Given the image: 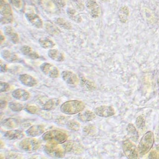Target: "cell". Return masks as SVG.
I'll return each instance as SVG.
<instances>
[{"label": "cell", "instance_id": "obj_22", "mask_svg": "<svg viewBox=\"0 0 159 159\" xmlns=\"http://www.w3.org/2000/svg\"><path fill=\"white\" fill-rule=\"evenodd\" d=\"M95 117L96 115L95 113L89 110H86L80 113L77 117L78 119L80 122L86 123L93 120L95 119Z\"/></svg>", "mask_w": 159, "mask_h": 159}, {"label": "cell", "instance_id": "obj_36", "mask_svg": "<svg viewBox=\"0 0 159 159\" xmlns=\"http://www.w3.org/2000/svg\"><path fill=\"white\" fill-rule=\"evenodd\" d=\"M25 110L26 112L28 113L34 115V114H37L39 111V109L38 107H36L35 106H31V105H28L25 107Z\"/></svg>", "mask_w": 159, "mask_h": 159}, {"label": "cell", "instance_id": "obj_27", "mask_svg": "<svg viewBox=\"0 0 159 159\" xmlns=\"http://www.w3.org/2000/svg\"><path fill=\"white\" fill-rule=\"evenodd\" d=\"M38 42L40 46L43 49H51L53 48L56 45L54 42L47 37L41 38Z\"/></svg>", "mask_w": 159, "mask_h": 159}, {"label": "cell", "instance_id": "obj_43", "mask_svg": "<svg viewBox=\"0 0 159 159\" xmlns=\"http://www.w3.org/2000/svg\"><path fill=\"white\" fill-rule=\"evenodd\" d=\"M4 41H5V36H4V35L2 34V31H1V34H0V41H1V43H2Z\"/></svg>", "mask_w": 159, "mask_h": 159}, {"label": "cell", "instance_id": "obj_38", "mask_svg": "<svg viewBox=\"0 0 159 159\" xmlns=\"http://www.w3.org/2000/svg\"><path fill=\"white\" fill-rule=\"evenodd\" d=\"M10 89V85L6 82H0V92L4 93L8 91Z\"/></svg>", "mask_w": 159, "mask_h": 159}, {"label": "cell", "instance_id": "obj_45", "mask_svg": "<svg viewBox=\"0 0 159 159\" xmlns=\"http://www.w3.org/2000/svg\"><path fill=\"white\" fill-rule=\"evenodd\" d=\"M102 1H103V2H107V1H108L109 0H101Z\"/></svg>", "mask_w": 159, "mask_h": 159}, {"label": "cell", "instance_id": "obj_21", "mask_svg": "<svg viewBox=\"0 0 159 159\" xmlns=\"http://www.w3.org/2000/svg\"><path fill=\"white\" fill-rule=\"evenodd\" d=\"M48 56L51 60L57 62H62L65 60V58L62 52L54 48H51L48 50Z\"/></svg>", "mask_w": 159, "mask_h": 159}, {"label": "cell", "instance_id": "obj_31", "mask_svg": "<svg viewBox=\"0 0 159 159\" xmlns=\"http://www.w3.org/2000/svg\"><path fill=\"white\" fill-rule=\"evenodd\" d=\"M2 126L4 128H6L8 129H13L17 126L18 122L16 119L13 118H9L5 119L2 123Z\"/></svg>", "mask_w": 159, "mask_h": 159}, {"label": "cell", "instance_id": "obj_10", "mask_svg": "<svg viewBox=\"0 0 159 159\" xmlns=\"http://www.w3.org/2000/svg\"><path fill=\"white\" fill-rule=\"evenodd\" d=\"M85 6L93 19L98 18L100 15V7L96 0H86Z\"/></svg>", "mask_w": 159, "mask_h": 159}, {"label": "cell", "instance_id": "obj_14", "mask_svg": "<svg viewBox=\"0 0 159 159\" xmlns=\"http://www.w3.org/2000/svg\"><path fill=\"white\" fill-rule=\"evenodd\" d=\"M1 56L6 61H7L8 63L23 62L22 59L19 58L16 54L8 50H4L2 51L1 52Z\"/></svg>", "mask_w": 159, "mask_h": 159}, {"label": "cell", "instance_id": "obj_1", "mask_svg": "<svg viewBox=\"0 0 159 159\" xmlns=\"http://www.w3.org/2000/svg\"><path fill=\"white\" fill-rule=\"evenodd\" d=\"M85 107V104L79 100H69L66 101L60 106V111L68 115H73L79 113Z\"/></svg>", "mask_w": 159, "mask_h": 159}, {"label": "cell", "instance_id": "obj_39", "mask_svg": "<svg viewBox=\"0 0 159 159\" xmlns=\"http://www.w3.org/2000/svg\"><path fill=\"white\" fill-rule=\"evenodd\" d=\"M8 70L7 66L6 63H2L1 61L0 62V71L1 73L7 72Z\"/></svg>", "mask_w": 159, "mask_h": 159}, {"label": "cell", "instance_id": "obj_6", "mask_svg": "<svg viewBox=\"0 0 159 159\" xmlns=\"http://www.w3.org/2000/svg\"><path fill=\"white\" fill-rule=\"evenodd\" d=\"M43 151L47 155L54 158H63L66 152L63 148L57 144L48 143L44 146Z\"/></svg>", "mask_w": 159, "mask_h": 159}, {"label": "cell", "instance_id": "obj_33", "mask_svg": "<svg viewBox=\"0 0 159 159\" xmlns=\"http://www.w3.org/2000/svg\"><path fill=\"white\" fill-rule=\"evenodd\" d=\"M67 128L69 130L72 131H78L80 128V123L75 120H70L66 124Z\"/></svg>", "mask_w": 159, "mask_h": 159}, {"label": "cell", "instance_id": "obj_29", "mask_svg": "<svg viewBox=\"0 0 159 159\" xmlns=\"http://www.w3.org/2000/svg\"><path fill=\"white\" fill-rule=\"evenodd\" d=\"M126 130L130 139L132 141L137 142L139 138V135L137 130L136 128L134 126V125L132 123H129L126 128Z\"/></svg>", "mask_w": 159, "mask_h": 159}, {"label": "cell", "instance_id": "obj_4", "mask_svg": "<svg viewBox=\"0 0 159 159\" xmlns=\"http://www.w3.org/2000/svg\"><path fill=\"white\" fill-rule=\"evenodd\" d=\"M0 19L2 25L11 24L13 21L11 7L4 0H0Z\"/></svg>", "mask_w": 159, "mask_h": 159}, {"label": "cell", "instance_id": "obj_46", "mask_svg": "<svg viewBox=\"0 0 159 159\" xmlns=\"http://www.w3.org/2000/svg\"><path fill=\"white\" fill-rule=\"evenodd\" d=\"M158 84H159V76H158Z\"/></svg>", "mask_w": 159, "mask_h": 159}, {"label": "cell", "instance_id": "obj_19", "mask_svg": "<svg viewBox=\"0 0 159 159\" xmlns=\"http://www.w3.org/2000/svg\"><path fill=\"white\" fill-rule=\"evenodd\" d=\"M25 135L22 130L13 129L8 130L4 134V137L8 140H19L24 137Z\"/></svg>", "mask_w": 159, "mask_h": 159}, {"label": "cell", "instance_id": "obj_41", "mask_svg": "<svg viewBox=\"0 0 159 159\" xmlns=\"http://www.w3.org/2000/svg\"><path fill=\"white\" fill-rule=\"evenodd\" d=\"M57 3L58 5L62 7H65L66 4H67V1L66 0H56Z\"/></svg>", "mask_w": 159, "mask_h": 159}, {"label": "cell", "instance_id": "obj_28", "mask_svg": "<svg viewBox=\"0 0 159 159\" xmlns=\"http://www.w3.org/2000/svg\"><path fill=\"white\" fill-rule=\"evenodd\" d=\"M54 23L61 29L65 30H70L72 29V25L71 23L65 18L58 17L54 20Z\"/></svg>", "mask_w": 159, "mask_h": 159}, {"label": "cell", "instance_id": "obj_30", "mask_svg": "<svg viewBox=\"0 0 159 159\" xmlns=\"http://www.w3.org/2000/svg\"><path fill=\"white\" fill-rule=\"evenodd\" d=\"M45 29L47 32L52 36H56L60 34V30L57 27L51 23H47L45 25Z\"/></svg>", "mask_w": 159, "mask_h": 159}, {"label": "cell", "instance_id": "obj_13", "mask_svg": "<svg viewBox=\"0 0 159 159\" xmlns=\"http://www.w3.org/2000/svg\"><path fill=\"white\" fill-rule=\"evenodd\" d=\"M61 78L66 84L70 85H76L79 82V79L76 74L69 70L63 71L61 73Z\"/></svg>", "mask_w": 159, "mask_h": 159}, {"label": "cell", "instance_id": "obj_32", "mask_svg": "<svg viewBox=\"0 0 159 159\" xmlns=\"http://www.w3.org/2000/svg\"><path fill=\"white\" fill-rule=\"evenodd\" d=\"M8 107L10 110L14 112H20L25 108L23 105L17 102L11 101L8 104Z\"/></svg>", "mask_w": 159, "mask_h": 159}, {"label": "cell", "instance_id": "obj_37", "mask_svg": "<svg viewBox=\"0 0 159 159\" xmlns=\"http://www.w3.org/2000/svg\"><path fill=\"white\" fill-rule=\"evenodd\" d=\"M71 1L74 3L76 7L79 11H82L84 10L85 6H84L83 0H71Z\"/></svg>", "mask_w": 159, "mask_h": 159}, {"label": "cell", "instance_id": "obj_16", "mask_svg": "<svg viewBox=\"0 0 159 159\" xmlns=\"http://www.w3.org/2000/svg\"><path fill=\"white\" fill-rule=\"evenodd\" d=\"M45 127L42 125H35L29 128L26 130V134L30 137H35L43 134Z\"/></svg>", "mask_w": 159, "mask_h": 159}, {"label": "cell", "instance_id": "obj_44", "mask_svg": "<svg viewBox=\"0 0 159 159\" xmlns=\"http://www.w3.org/2000/svg\"><path fill=\"white\" fill-rule=\"evenodd\" d=\"M30 1H33V2H36V1H37L38 0H30Z\"/></svg>", "mask_w": 159, "mask_h": 159}, {"label": "cell", "instance_id": "obj_8", "mask_svg": "<svg viewBox=\"0 0 159 159\" xmlns=\"http://www.w3.org/2000/svg\"><path fill=\"white\" fill-rule=\"evenodd\" d=\"M123 152L128 159H137L139 152L138 148L130 140H125L122 144Z\"/></svg>", "mask_w": 159, "mask_h": 159}, {"label": "cell", "instance_id": "obj_9", "mask_svg": "<svg viewBox=\"0 0 159 159\" xmlns=\"http://www.w3.org/2000/svg\"><path fill=\"white\" fill-rule=\"evenodd\" d=\"M40 69L44 75L48 77L56 79L59 76V70L57 67L49 63H43L40 66Z\"/></svg>", "mask_w": 159, "mask_h": 159}, {"label": "cell", "instance_id": "obj_25", "mask_svg": "<svg viewBox=\"0 0 159 159\" xmlns=\"http://www.w3.org/2000/svg\"><path fill=\"white\" fill-rule=\"evenodd\" d=\"M118 16L120 22L125 23L128 21L129 16V10L126 6H123L119 8Z\"/></svg>", "mask_w": 159, "mask_h": 159}, {"label": "cell", "instance_id": "obj_15", "mask_svg": "<svg viewBox=\"0 0 159 159\" xmlns=\"http://www.w3.org/2000/svg\"><path fill=\"white\" fill-rule=\"evenodd\" d=\"M4 34L7 36L9 40L14 44H17L19 41V37L15 29L10 25H6L4 28Z\"/></svg>", "mask_w": 159, "mask_h": 159}, {"label": "cell", "instance_id": "obj_23", "mask_svg": "<svg viewBox=\"0 0 159 159\" xmlns=\"http://www.w3.org/2000/svg\"><path fill=\"white\" fill-rule=\"evenodd\" d=\"M20 51L24 56L36 60L40 58V56L28 45H23L20 48Z\"/></svg>", "mask_w": 159, "mask_h": 159}, {"label": "cell", "instance_id": "obj_12", "mask_svg": "<svg viewBox=\"0 0 159 159\" xmlns=\"http://www.w3.org/2000/svg\"><path fill=\"white\" fill-rule=\"evenodd\" d=\"M41 6L48 13L51 15H57L59 13L57 5L53 0H41Z\"/></svg>", "mask_w": 159, "mask_h": 159}, {"label": "cell", "instance_id": "obj_3", "mask_svg": "<svg viewBox=\"0 0 159 159\" xmlns=\"http://www.w3.org/2000/svg\"><path fill=\"white\" fill-rule=\"evenodd\" d=\"M43 139L48 143L63 144L67 141V136L65 132L58 130H50L44 133Z\"/></svg>", "mask_w": 159, "mask_h": 159}, {"label": "cell", "instance_id": "obj_5", "mask_svg": "<svg viewBox=\"0 0 159 159\" xmlns=\"http://www.w3.org/2000/svg\"><path fill=\"white\" fill-rule=\"evenodd\" d=\"M25 16L28 22L36 29H41L43 27V22L41 18L36 13L35 10L33 7H26L25 10Z\"/></svg>", "mask_w": 159, "mask_h": 159}, {"label": "cell", "instance_id": "obj_2", "mask_svg": "<svg viewBox=\"0 0 159 159\" xmlns=\"http://www.w3.org/2000/svg\"><path fill=\"white\" fill-rule=\"evenodd\" d=\"M154 143V135L151 132H146L141 139L138 146L139 154L141 156H144L152 150Z\"/></svg>", "mask_w": 159, "mask_h": 159}, {"label": "cell", "instance_id": "obj_42", "mask_svg": "<svg viewBox=\"0 0 159 159\" xmlns=\"http://www.w3.org/2000/svg\"><path fill=\"white\" fill-rule=\"evenodd\" d=\"M0 104H1V109H4V108H6V107L7 102L5 101V100H1L0 101Z\"/></svg>", "mask_w": 159, "mask_h": 159}, {"label": "cell", "instance_id": "obj_34", "mask_svg": "<svg viewBox=\"0 0 159 159\" xmlns=\"http://www.w3.org/2000/svg\"><path fill=\"white\" fill-rule=\"evenodd\" d=\"M135 123L138 129L140 130H144V128H145V122L144 118L143 116H138L136 119Z\"/></svg>", "mask_w": 159, "mask_h": 159}, {"label": "cell", "instance_id": "obj_17", "mask_svg": "<svg viewBox=\"0 0 159 159\" xmlns=\"http://www.w3.org/2000/svg\"><path fill=\"white\" fill-rule=\"evenodd\" d=\"M63 148L66 152L73 153V154H78L82 152V148L80 145L77 143H75L73 141H66L65 144L63 145Z\"/></svg>", "mask_w": 159, "mask_h": 159}, {"label": "cell", "instance_id": "obj_26", "mask_svg": "<svg viewBox=\"0 0 159 159\" xmlns=\"http://www.w3.org/2000/svg\"><path fill=\"white\" fill-rule=\"evenodd\" d=\"M59 104L60 100L58 98L50 99L43 104L42 109L45 111L53 110L57 107Z\"/></svg>", "mask_w": 159, "mask_h": 159}, {"label": "cell", "instance_id": "obj_35", "mask_svg": "<svg viewBox=\"0 0 159 159\" xmlns=\"http://www.w3.org/2000/svg\"><path fill=\"white\" fill-rule=\"evenodd\" d=\"M11 4L17 10H21L23 7L22 0H9Z\"/></svg>", "mask_w": 159, "mask_h": 159}, {"label": "cell", "instance_id": "obj_7", "mask_svg": "<svg viewBox=\"0 0 159 159\" xmlns=\"http://www.w3.org/2000/svg\"><path fill=\"white\" fill-rule=\"evenodd\" d=\"M41 145V142L35 138H28L22 139L19 143V147L25 152H32L37 150Z\"/></svg>", "mask_w": 159, "mask_h": 159}, {"label": "cell", "instance_id": "obj_18", "mask_svg": "<svg viewBox=\"0 0 159 159\" xmlns=\"http://www.w3.org/2000/svg\"><path fill=\"white\" fill-rule=\"evenodd\" d=\"M19 80L22 85L26 87H35L37 84V80L35 78L28 74H22L19 75Z\"/></svg>", "mask_w": 159, "mask_h": 159}, {"label": "cell", "instance_id": "obj_24", "mask_svg": "<svg viewBox=\"0 0 159 159\" xmlns=\"http://www.w3.org/2000/svg\"><path fill=\"white\" fill-rule=\"evenodd\" d=\"M66 13L68 15L69 17L73 22L77 23H80L82 22V17L80 16V13L78 12V11L76 9L71 7H69L66 9Z\"/></svg>", "mask_w": 159, "mask_h": 159}, {"label": "cell", "instance_id": "obj_11", "mask_svg": "<svg viewBox=\"0 0 159 159\" xmlns=\"http://www.w3.org/2000/svg\"><path fill=\"white\" fill-rule=\"evenodd\" d=\"M94 113L97 116L101 117H109L115 114V109L110 106H100L94 109Z\"/></svg>", "mask_w": 159, "mask_h": 159}, {"label": "cell", "instance_id": "obj_40", "mask_svg": "<svg viewBox=\"0 0 159 159\" xmlns=\"http://www.w3.org/2000/svg\"><path fill=\"white\" fill-rule=\"evenodd\" d=\"M94 129H95V128H94L93 126H88L85 127L84 130L85 133H87V134H91L94 132Z\"/></svg>", "mask_w": 159, "mask_h": 159}, {"label": "cell", "instance_id": "obj_20", "mask_svg": "<svg viewBox=\"0 0 159 159\" xmlns=\"http://www.w3.org/2000/svg\"><path fill=\"white\" fill-rule=\"evenodd\" d=\"M12 97L17 100L20 101H27L30 97V94L28 91L23 89H16L12 92Z\"/></svg>", "mask_w": 159, "mask_h": 159}]
</instances>
